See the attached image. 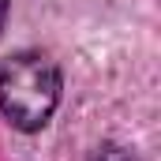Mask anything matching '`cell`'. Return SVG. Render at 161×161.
<instances>
[{"instance_id": "cell-2", "label": "cell", "mask_w": 161, "mask_h": 161, "mask_svg": "<svg viewBox=\"0 0 161 161\" xmlns=\"http://www.w3.org/2000/svg\"><path fill=\"white\" fill-rule=\"evenodd\" d=\"M94 161H139V158H135L131 150H124V146H101Z\"/></svg>"}, {"instance_id": "cell-1", "label": "cell", "mask_w": 161, "mask_h": 161, "mask_svg": "<svg viewBox=\"0 0 161 161\" xmlns=\"http://www.w3.org/2000/svg\"><path fill=\"white\" fill-rule=\"evenodd\" d=\"M60 101V71L45 53H11L0 60V113L19 131L49 124Z\"/></svg>"}, {"instance_id": "cell-3", "label": "cell", "mask_w": 161, "mask_h": 161, "mask_svg": "<svg viewBox=\"0 0 161 161\" xmlns=\"http://www.w3.org/2000/svg\"><path fill=\"white\" fill-rule=\"evenodd\" d=\"M8 4L11 0H0V30H4V19H8Z\"/></svg>"}]
</instances>
